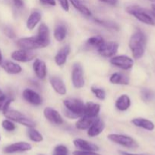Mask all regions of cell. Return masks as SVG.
Wrapping results in <instances>:
<instances>
[{
    "label": "cell",
    "mask_w": 155,
    "mask_h": 155,
    "mask_svg": "<svg viewBox=\"0 0 155 155\" xmlns=\"http://www.w3.org/2000/svg\"><path fill=\"white\" fill-rule=\"evenodd\" d=\"M5 34L6 35V36H8L10 39H15L16 37V33L14 31L13 29L10 28V27H6L4 30Z\"/></svg>",
    "instance_id": "cell-37"
},
{
    "label": "cell",
    "mask_w": 155,
    "mask_h": 155,
    "mask_svg": "<svg viewBox=\"0 0 155 155\" xmlns=\"http://www.w3.org/2000/svg\"><path fill=\"white\" fill-rule=\"evenodd\" d=\"M126 12L133 17H135L137 20L148 25H155V21L153 18L145 12L144 9L138 5H131L127 7Z\"/></svg>",
    "instance_id": "cell-4"
},
{
    "label": "cell",
    "mask_w": 155,
    "mask_h": 155,
    "mask_svg": "<svg viewBox=\"0 0 155 155\" xmlns=\"http://www.w3.org/2000/svg\"><path fill=\"white\" fill-rule=\"evenodd\" d=\"M105 129V124L101 119L97 117L94 124L88 130V136L90 137H95L99 136Z\"/></svg>",
    "instance_id": "cell-17"
},
{
    "label": "cell",
    "mask_w": 155,
    "mask_h": 155,
    "mask_svg": "<svg viewBox=\"0 0 155 155\" xmlns=\"http://www.w3.org/2000/svg\"><path fill=\"white\" fill-rule=\"evenodd\" d=\"M40 3H42L43 5H48L51 6H55L56 5V1L55 0H40Z\"/></svg>",
    "instance_id": "cell-40"
},
{
    "label": "cell",
    "mask_w": 155,
    "mask_h": 155,
    "mask_svg": "<svg viewBox=\"0 0 155 155\" xmlns=\"http://www.w3.org/2000/svg\"><path fill=\"white\" fill-rule=\"evenodd\" d=\"M41 21V14L40 12H38V11H33V12H31V14L30 15V16L28 17L27 20V23H26V25L28 30H33L35 28L36 25L40 23V21Z\"/></svg>",
    "instance_id": "cell-25"
},
{
    "label": "cell",
    "mask_w": 155,
    "mask_h": 155,
    "mask_svg": "<svg viewBox=\"0 0 155 155\" xmlns=\"http://www.w3.org/2000/svg\"><path fill=\"white\" fill-rule=\"evenodd\" d=\"M53 154H68V149L67 148V147L65 146V145H57V146L55 147L54 151H53Z\"/></svg>",
    "instance_id": "cell-36"
},
{
    "label": "cell",
    "mask_w": 155,
    "mask_h": 155,
    "mask_svg": "<svg viewBox=\"0 0 155 155\" xmlns=\"http://www.w3.org/2000/svg\"><path fill=\"white\" fill-rule=\"evenodd\" d=\"M100 105L97 103L88 101L85 104V110L84 115L90 117L97 118L98 114L100 113Z\"/></svg>",
    "instance_id": "cell-21"
},
{
    "label": "cell",
    "mask_w": 155,
    "mask_h": 155,
    "mask_svg": "<svg viewBox=\"0 0 155 155\" xmlns=\"http://www.w3.org/2000/svg\"><path fill=\"white\" fill-rule=\"evenodd\" d=\"M91 92L94 94L96 97L100 100H104L106 98V92L101 88L91 87Z\"/></svg>",
    "instance_id": "cell-34"
},
{
    "label": "cell",
    "mask_w": 155,
    "mask_h": 155,
    "mask_svg": "<svg viewBox=\"0 0 155 155\" xmlns=\"http://www.w3.org/2000/svg\"><path fill=\"white\" fill-rule=\"evenodd\" d=\"M2 51L0 50V64H2Z\"/></svg>",
    "instance_id": "cell-45"
},
{
    "label": "cell",
    "mask_w": 155,
    "mask_h": 155,
    "mask_svg": "<svg viewBox=\"0 0 155 155\" xmlns=\"http://www.w3.org/2000/svg\"><path fill=\"white\" fill-rule=\"evenodd\" d=\"M43 114L46 119L55 125H62L63 124V118L60 114L55 109L50 107H47L44 109Z\"/></svg>",
    "instance_id": "cell-12"
},
{
    "label": "cell",
    "mask_w": 155,
    "mask_h": 155,
    "mask_svg": "<svg viewBox=\"0 0 155 155\" xmlns=\"http://www.w3.org/2000/svg\"><path fill=\"white\" fill-rule=\"evenodd\" d=\"M115 107L120 111H126L130 107L131 99L127 95H122L115 101Z\"/></svg>",
    "instance_id": "cell-24"
},
{
    "label": "cell",
    "mask_w": 155,
    "mask_h": 155,
    "mask_svg": "<svg viewBox=\"0 0 155 155\" xmlns=\"http://www.w3.org/2000/svg\"><path fill=\"white\" fill-rule=\"evenodd\" d=\"M53 155H68V154H53Z\"/></svg>",
    "instance_id": "cell-46"
},
{
    "label": "cell",
    "mask_w": 155,
    "mask_h": 155,
    "mask_svg": "<svg viewBox=\"0 0 155 155\" xmlns=\"http://www.w3.org/2000/svg\"><path fill=\"white\" fill-rule=\"evenodd\" d=\"M32 147L30 144L25 142H19L11 144L3 149L5 154H15L18 152H25L30 151Z\"/></svg>",
    "instance_id": "cell-11"
},
{
    "label": "cell",
    "mask_w": 155,
    "mask_h": 155,
    "mask_svg": "<svg viewBox=\"0 0 155 155\" xmlns=\"http://www.w3.org/2000/svg\"><path fill=\"white\" fill-rule=\"evenodd\" d=\"M120 154L122 155H141V154H131V153L125 152V151H120Z\"/></svg>",
    "instance_id": "cell-43"
},
{
    "label": "cell",
    "mask_w": 155,
    "mask_h": 155,
    "mask_svg": "<svg viewBox=\"0 0 155 155\" xmlns=\"http://www.w3.org/2000/svg\"><path fill=\"white\" fill-rule=\"evenodd\" d=\"M147 38L141 30H137L131 36L129 46L135 59H140L143 57L145 51Z\"/></svg>",
    "instance_id": "cell-1"
},
{
    "label": "cell",
    "mask_w": 155,
    "mask_h": 155,
    "mask_svg": "<svg viewBox=\"0 0 155 155\" xmlns=\"http://www.w3.org/2000/svg\"><path fill=\"white\" fill-rule=\"evenodd\" d=\"M104 42L103 37L100 36H91L87 40V45L91 48H97L101 46Z\"/></svg>",
    "instance_id": "cell-29"
},
{
    "label": "cell",
    "mask_w": 155,
    "mask_h": 155,
    "mask_svg": "<svg viewBox=\"0 0 155 155\" xmlns=\"http://www.w3.org/2000/svg\"><path fill=\"white\" fill-rule=\"evenodd\" d=\"M97 118L90 117L83 115L80 117V119L76 122L75 127L78 130H86L91 127V126L94 124V121Z\"/></svg>",
    "instance_id": "cell-23"
},
{
    "label": "cell",
    "mask_w": 155,
    "mask_h": 155,
    "mask_svg": "<svg viewBox=\"0 0 155 155\" xmlns=\"http://www.w3.org/2000/svg\"><path fill=\"white\" fill-rule=\"evenodd\" d=\"M70 51H71V48L69 45H65L58 51L57 54L55 56V62L58 66H62L65 64L68 56L70 54Z\"/></svg>",
    "instance_id": "cell-19"
},
{
    "label": "cell",
    "mask_w": 155,
    "mask_h": 155,
    "mask_svg": "<svg viewBox=\"0 0 155 155\" xmlns=\"http://www.w3.org/2000/svg\"><path fill=\"white\" fill-rule=\"evenodd\" d=\"M141 97L142 100L145 102H149L153 98V92L150 89H143L141 91Z\"/></svg>",
    "instance_id": "cell-32"
},
{
    "label": "cell",
    "mask_w": 155,
    "mask_h": 155,
    "mask_svg": "<svg viewBox=\"0 0 155 155\" xmlns=\"http://www.w3.org/2000/svg\"><path fill=\"white\" fill-rule=\"evenodd\" d=\"M12 101H13V98L4 94L0 95V110L2 112L6 111L8 109H9V105L12 102Z\"/></svg>",
    "instance_id": "cell-30"
},
{
    "label": "cell",
    "mask_w": 155,
    "mask_h": 155,
    "mask_svg": "<svg viewBox=\"0 0 155 155\" xmlns=\"http://www.w3.org/2000/svg\"><path fill=\"white\" fill-rule=\"evenodd\" d=\"M67 29L63 24H58L54 30V38L58 42H62L66 37Z\"/></svg>",
    "instance_id": "cell-28"
},
{
    "label": "cell",
    "mask_w": 155,
    "mask_h": 155,
    "mask_svg": "<svg viewBox=\"0 0 155 155\" xmlns=\"http://www.w3.org/2000/svg\"><path fill=\"white\" fill-rule=\"evenodd\" d=\"M50 83L55 92L60 95L66 94V86L62 79L57 77H52L50 78Z\"/></svg>",
    "instance_id": "cell-18"
},
{
    "label": "cell",
    "mask_w": 155,
    "mask_h": 155,
    "mask_svg": "<svg viewBox=\"0 0 155 155\" xmlns=\"http://www.w3.org/2000/svg\"><path fill=\"white\" fill-rule=\"evenodd\" d=\"M71 82L76 89H81L84 86L83 68L78 63H75L72 67L71 71Z\"/></svg>",
    "instance_id": "cell-7"
},
{
    "label": "cell",
    "mask_w": 155,
    "mask_h": 155,
    "mask_svg": "<svg viewBox=\"0 0 155 155\" xmlns=\"http://www.w3.org/2000/svg\"><path fill=\"white\" fill-rule=\"evenodd\" d=\"M17 45L19 48L27 50H34L43 48V45L36 36L21 38L17 41Z\"/></svg>",
    "instance_id": "cell-6"
},
{
    "label": "cell",
    "mask_w": 155,
    "mask_h": 155,
    "mask_svg": "<svg viewBox=\"0 0 155 155\" xmlns=\"http://www.w3.org/2000/svg\"><path fill=\"white\" fill-rule=\"evenodd\" d=\"M11 57L13 60L18 62H28L31 61L35 58L36 54L33 50H27L21 48L19 50L13 51L11 54Z\"/></svg>",
    "instance_id": "cell-10"
},
{
    "label": "cell",
    "mask_w": 155,
    "mask_h": 155,
    "mask_svg": "<svg viewBox=\"0 0 155 155\" xmlns=\"http://www.w3.org/2000/svg\"><path fill=\"white\" fill-rule=\"evenodd\" d=\"M132 124L135 127H140L148 131H153L155 128L153 123L145 118H134L132 120Z\"/></svg>",
    "instance_id": "cell-22"
},
{
    "label": "cell",
    "mask_w": 155,
    "mask_h": 155,
    "mask_svg": "<svg viewBox=\"0 0 155 155\" xmlns=\"http://www.w3.org/2000/svg\"><path fill=\"white\" fill-rule=\"evenodd\" d=\"M73 155H100L97 153H96V151H81V150H77V151H74L72 153Z\"/></svg>",
    "instance_id": "cell-38"
},
{
    "label": "cell",
    "mask_w": 155,
    "mask_h": 155,
    "mask_svg": "<svg viewBox=\"0 0 155 155\" xmlns=\"http://www.w3.org/2000/svg\"><path fill=\"white\" fill-rule=\"evenodd\" d=\"M73 144L78 149L81 151H97L99 150V147L95 144L84 140L82 139H76L73 141Z\"/></svg>",
    "instance_id": "cell-15"
},
{
    "label": "cell",
    "mask_w": 155,
    "mask_h": 155,
    "mask_svg": "<svg viewBox=\"0 0 155 155\" xmlns=\"http://www.w3.org/2000/svg\"><path fill=\"white\" fill-rule=\"evenodd\" d=\"M108 139L117 145H122L123 147H126L128 148H136L138 147V143L135 142L134 139L129 136L122 134H115V133H112V134L108 135Z\"/></svg>",
    "instance_id": "cell-5"
},
{
    "label": "cell",
    "mask_w": 155,
    "mask_h": 155,
    "mask_svg": "<svg viewBox=\"0 0 155 155\" xmlns=\"http://www.w3.org/2000/svg\"><path fill=\"white\" fill-rule=\"evenodd\" d=\"M100 1L110 5H116L118 3V0H100Z\"/></svg>",
    "instance_id": "cell-42"
},
{
    "label": "cell",
    "mask_w": 155,
    "mask_h": 155,
    "mask_svg": "<svg viewBox=\"0 0 155 155\" xmlns=\"http://www.w3.org/2000/svg\"><path fill=\"white\" fill-rule=\"evenodd\" d=\"M3 114L7 119L11 120L14 122H17L18 124H21L28 128H34L36 124L32 120L29 119L28 117L21 113L20 111L12 109H8L6 111L3 112Z\"/></svg>",
    "instance_id": "cell-3"
},
{
    "label": "cell",
    "mask_w": 155,
    "mask_h": 155,
    "mask_svg": "<svg viewBox=\"0 0 155 155\" xmlns=\"http://www.w3.org/2000/svg\"><path fill=\"white\" fill-rule=\"evenodd\" d=\"M69 1L71 5L74 6V8L81 12L82 15L86 17L91 16V12L90 11V9L87 6H85L81 0H69Z\"/></svg>",
    "instance_id": "cell-27"
},
{
    "label": "cell",
    "mask_w": 155,
    "mask_h": 155,
    "mask_svg": "<svg viewBox=\"0 0 155 155\" xmlns=\"http://www.w3.org/2000/svg\"><path fill=\"white\" fill-rule=\"evenodd\" d=\"M109 82L115 85H129V79L121 73H114L109 77Z\"/></svg>",
    "instance_id": "cell-26"
},
{
    "label": "cell",
    "mask_w": 155,
    "mask_h": 155,
    "mask_svg": "<svg viewBox=\"0 0 155 155\" xmlns=\"http://www.w3.org/2000/svg\"><path fill=\"white\" fill-rule=\"evenodd\" d=\"M3 95V92H2V90L0 89V95Z\"/></svg>",
    "instance_id": "cell-47"
},
{
    "label": "cell",
    "mask_w": 155,
    "mask_h": 155,
    "mask_svg": "<svg viewBox=\"0 0 155 155\" xmlns=\"http://www.w3.org/2000/svg\"><path fill=\"white\" fill-rule=\"evenodd\" d=\"M13 3L15 6L18 8H21L24 6V2L23 0H13Z\"/></svg>",
    "instance_id": "cell-41"
},
{
    "label": "cell",
    "mask_w": 155,
    "mask_h": 155,
    "mask_svg": "<svg viewBox=\"0 0 155 155\" xmlns=\"http://www.w3.org/2000/svg\"><path fill=\"white\" fill-rule=\"evenodd\" d=\"M36 37L38 38L41 43L43 45V48L48 46L50 42V31L46 24L44 23H41L38 28V33Z\"/></svg>",
    "instance_id": "cell-14"
},
{
    "label": "cell",
    "mask_w": 155,
    "mask_h": 155,
    "mask_svg": "<svg viewBox=\"0 0 155 155\" xmlns=\"http://www.w3.org/2000/svg\"><path fill=\"white\" fill-rule=\"evenodd\" d=\"M33 69L36 77L40 80H43L46 77L47 68L43 61L40 59H36L33 62Z\"/></svg>",
    "instance_id": "cell-16"
},
{
    "label": "cell",
    "mask_w": 155,
    "mask_h": 155,
    "mask_svg": "<svg viewBox=\"0 0 155 155\" xmlns=\"http://www.w3.org/2000/svg\"><path fill=\"white\" fill-rule=\"evenodd\" d=\"M111 64L122 70H129L133 67L134 61L130 57L126 55L114 56L110 60Z\"/></svg>",
    "instance_id": "cell-9"
},
{
    "label": "cell",
    "mask_w": 155,
    "mask_h": 155,
    "mask_svg": "<svg viewBox=\"0 0 155 155\" xmlns=\"http://www.w3.org/2000/svg\"><path fill=\"white\" fill-rule=\"evenodd\" d=\"M0 65L4 71L9 74H18L22 71V68L19 64L10 61L2 62Z\"/></svg>",
    "instance_id": "cell-20"
},
{
    "label": "cell",
    "mask_w": 155,
    "mask_h": 155,
    "mask_svg": "<svg viewBox=\"0 0 155 155\" xmlns=\"http://www.w3.org/2000/svg\"><path fill=\"white\" fill-rule=\"evenodd\" d=\"M119 44L115 42H104L103 45L97 48V51L104 58L113 57L118 51Z\"/></svg>",
    "instance_id": "cell-8"
},
{
    "label": "cell",
    "mask_w": 155,
    "mask_h": 155,
    "mask_svg": "<svg viewBox=\"0 0 155 155\" xmlns=\"http://www.w3.org/2000/svg\"><path fill=\"white\" fill-rule=\"evenodd\" d=\"M2 127L5 130L8 132H12L16 129V126L15 125L12 121L8 120H4L2 122Z\"/></svg>",
    "instance_id": "cell-35"
},
{
    "label": "cell",
    "mask_w": 155,
    "mask_h": 155,
    "mask_svg": "<svg viewBox=\"0 0 155 155\" xmlns=\"http://www.w3.org/2000/svg\"><path fill=\"white\" fill-rule=\"evenodd\" d=\"M23 98L26 101L35 106L40 105L43 102V99L40 95L30 89H24L23 92Z\"/></svg>",
    "instance_id": "cell-13"
},
{
    "label": "cell",
    "mask_w": 155,
    "mask_h": 155,
    "mask_svg": "<svg viewBox=\"0 0 155 155\" xmlns=\"http://www.w3.org/2000/svg\"><path fill=\"white\" fill-rule=\"evenodd\" d=\"M0 140H1V136H0Z\"/></svg>",
    "instance_id": "cell-49"
},
{
    "label": "cell",
    "mask_w": 155,
    "mask_h": 155,
    "mask_svg": "<svg viewBox=\"0 0 155 155\" xmlns=\"http://www.w3.org/2000/svg\"><path fill=\"white\" fill-rule=\"evenodd\" d=\"M150 1H151V2H155V0H150Z\"/></svg>",
    "instance_id": "cell-48"
},
{
    "label": "cell",
    "mask_w": 155,
    "mask_h": 155,
    "mask_svg": "<svg viewBox=\"0 0 155 155\" xmlns=\"http://www.w3.org/2000/svg\"><path fill=\"white\" fill-rule=\"evenodd\" d=\"M151 9H152V12H153V15H155V4L154 3L151 5Z\"/></svg>",
    "instance_id": "cell-44"
},
{
    "label": "cell",
    "mask_w": 155,
    "mask_h": 155,
    "mask_svg": "<svg viewBox=\"0 0 155 155\" xmlns=\"http://www.w3.org/2000/svg\"><path fill=\"white\" fill-rule=\"evenodd\" d=\"M95 21L99 24H101L103 27H107V28L112 29V30H119V26L118 24H115L114 22H110V21H101V20L95 19Z\"/></svg>",
    "instance_id": "cell-33"
},
{
    "label": "cell",
    "mask_w": 155,
    "mask_h": 155,
    "mask_svg": "<svg viewBox=\"0 0 155 155\" xmlns=\"http://www.w3.org/2000/svg\"><path fill=\"white\" fill-rule=\"evenodd\" d=\"M63 104L67 110L65 114L68 117H81L84 114L85 104L81 100L78 98H67L63 101Z\"/></svg>",
    "instance_id": "cell-2"
},
{
    "label": "cell",
    "mask_w": 155,
    "mask_h": 155,
    "mask_svg": "<svg viewBox=\"0 0 155 155\" xmlns=\"http://www.w3.org/2000/svg\"><path fill=\"white\" fill-rule=\"evenodd\" d=\"M27 134H28L30 140L33 142H41L43 140V137L41 135V133H39L36 130H35L34 128H29Z\"/></svg>",
    "instance_id": "cell-31"
},
{
    "label": "cell",
    "mask_w": 155,
    "mask_h": 155,
    "mask_svg": "<svg viewBox=\"0 0 155 155\" xmlns=\"http://www.w3.org/2000/svg\"><path fill=\"white\" fill-rule=\"evenodd\" d=\"M58 1H59L62 9L65 12H68V10H69V4H68V0H58Z\"/></svg>",
    "instance_id": "cell-39"
}]
</instances>
